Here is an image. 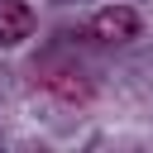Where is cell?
I'll return each mask as SVG.
<instances>
[{"label": "cell", "instance_id": "cell-2", "mask_svg": "<svg viewBox=\"0 0 153 153\" xmlns=\"http://www.w3.org/2000/svg\"><path fill=\"white\" fill-rule=\"evenodd\" d=\"M38 81H43L57 100H67V105H86V100L96 96V86H91V76H86L81 67H43Z\"/></svg>", "mask_w": 153, "mask_h": 153}, {"label": "cell", "instance_id": "cell-1", "mask_svg": "<svg viewBox=\"0 0 153 153\" xmlns=\"http://www.w3.org/2000/svg\"><path fill=\"white\" fill-rule=\"evenodd\" d=\"M143 29V19L129 10V5H105L91 14V38L96 43H134Z\"/></svg>", "mask_w": 153, "mask_h": 153}, {"label": "cell", "instance_id": "cell-3", "mask_svg": "<svg viewBox=\"0 0 153 153\" xmlns=\"http://www.w3.org/2000/svg\"><path fill=\"white\" fill-rule=\"evenodd\" d=\"M33 33V10L24 0H0V48H14Z\"/></svg>", "mask_w": 153, "mask_h": 153}]
</instances>
